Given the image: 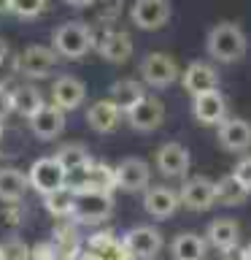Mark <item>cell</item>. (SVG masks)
Returning <instances> with one entry per match:
<instances>
[{
	"label": "cell",
	"mask_w": 251,
	"mask_h": 260,
	"mask_svg": "<svg viewBox=\"0 0 251 260\" xmlns=\"http://www.w3.org/2000/svg\"><path fill=\"white\" fill-rule=\"evenodd\" d=\"M89 257L95 260H133L127 255L124 244L113 239L111 233H97L89 239Z\"/></svg>",
	"instance_id": "cell-25"
},
{
	"label": "cell",
	"mask_w": 251,
	"mask_h": 260,
	"mask_svg": "<svg viewBox=\"0 0 251 260\" xmlns=\"http://www.w3.org/2000/svg\"><path fill=\"white\" fill-rule=\"evenodd\" d=\"M170 255H173V260H205L208 241L200 233L184 231L170 241Z\"/></svg>",
	"instance_id": "cell-23"
},
{
	"label": "cell",
	"mask_w": 251,
	"mask_h": 260,
	"mask_svg": "<svg viewBox=\"0 0 251 260\" xmlns=\"http://www.w3.org/2000/svg\"><path fill=\"white\" fill-rule=\"evenodd\" d=\"M57 60H60V54H57L54 49L35 44V46H27L19 57H16V68H19V73H24L27 79H46L54 73Z\"/></svg>",
	"instance_id": "cell-7"
},
{
	"label": "cell",
	"mask_w": 251,
	"mask_h": 260,
	"mask_svg": "<svg viewBox=\"0 0 251 260\" xmlns=\"http://www.w3.org/2000/svg\"><path fill=\"white\" fill-rule=\"evenodd\" d=\"M232 174L238 176L240 182H243V184H246L248 190H251V154H246V157H243V160L238 162V166H235Z\"/></svg>",
	"instance_id": "cell-34"
},
{
	"label": "cell",
	"mask_w": 251,
	"mask_h": 260,
	"mask_svg": "<svg viewBox=\"0 0 251 260\" xmlns=\"http://www.w3.org/2000/svg\"><path fill=\"white\" fill-rule=\"evenodd\" d=\"M181 203L192 211H205L216 203V182L208 176H194V179H186L181 184Z\"/></svg>",
	"instance_id": "cell-8"
},
{
	"label": "cell",
	"mask_w": 251,
	"mask_h": 260,
	"mask_svg": "<svg viewBox=\"0 0 251 260\" xmlns=\"http://www.w3.org/2000/svg\"><path fill=\"white\" fill-rule=\"evenodd\" d=\"M121 244H124L127 255L133 260H154V257H159L162 247H165L162 233L154 225H135V228H130V231L124 233V239H121Z\"/></svg>",
	"instance_id": "cell-3"
},
{
	"label": "cell",
	"mask_w": 251,
	"mask_h": 260,
	"mask_svg": "<svg viewBox=\"0 0 251 260\" xmlns=\"http://www.w3.org/2000/svg\"><path fill=\"white\" fill-rule=\"evenodd\" d=\"M127 122L133 130L151 133V130H157L162 122H165V106H162V101H157V98L146 95L133 111H127Z\"/></svg>",
	"instance_id": "cell-15"
},
{
	"label": "cell",
	"mask_w": 251,
	"mask_h": 260,
	"mask_svg": "<svg viewBox=\"0 0 251 260\" xmlns=\"http://www.w3.org/2000/svg\"><path fill=\"white\" fill-rule=\"evenodd\" d=\"M84 98H87V87H84V81H81V79H76V76L54 79V84H52V103L60 106L62 111L78 109V106L84 103Z\"/></svg>",
	"instance_id": "cell-19"
},
{
	"label": "cell",
	"mask_w": 251,
	"mask_h": 260,
	"mask_svg": "<svg viewBox=\"0 0 251 260\" xmlns=\"http://www.w3.org/2000/svg\"><path fill=\"white\" fill-rule=\"evenodd\" d=\"M57 160H60V166L70 174H78V171H84L89 162H92V157H89V152L84 149V144H65L60 146V152L54 154Z\"/></svg>",
	"instance_id": "cell-29"
},
{
	"label": "cell",
	"mask_w": 251,
	"mask_h": 260,
	"mask_svg": "<svg viewBox=\"0 0 251 260\" xmlns=\"http://www.w3.org/2000/svg\"><path fill=\"white\" fill-rule=\"evenodd\" d=\"M30 127L40 141H52L65 130V111L54 103H46L35 117L30 119Z\"/></svg>",
	"instance_id": "cell-21"
},
{
	"label": "cell",
	"mask_w": 251,
	"mask_h": 260,
	"mask_svg": "<svg viewBox=\"0 0 251 260\" xmlns=\"http://www.w3.org/2000/svg\"><path fill=\"white\" fill-rule=\"evenodd\" d=\"M11 3H14V0H0V14H8V11H11Z\"/></svg>",
	"instance_id": "cell-40"
},
{
	"label": "cell",
	"mask_w": 251,
	"mask_h": 260,
	"mask_svg": "<svg viewBox=\"0 0 251 260\" xmlns=\"http://www.w3.org/2000/svg\"><path fill=\"white\" fill-rule=\"evenodd\" d=\"M11 111H14V89L0 87V119L8 117Z\"/></svg>",
	"instance_id": "cell-35"
},
{
	"label": "cell",
	"mask_w": 251,
	"mask_h": 260,
	"mask_svg": "<svg viewBox=\"0 0 251 260\" xmlns=\"http://www.w3.org/2000/svg\"><path fill=\"white\" fill-rule=\"evenodd\" d=\"M32 249L16 236H8L6 241H0V260H30Z\"/></svg>",
	"instance_id": "cell-31"
},
{
	"label": "cell",
	"mask_w": 251,
	"mask_h": 260,
	"mask_svg": "<svg viewBox=\"0 0 251 260\" xmlns=\"http://www.w3.org/2000/svg\"><path fill=\"white\" fill-rule=\"evenodd\" d=\"M0 136H3V119H0Z\"/></svg>",
	"instance_id": "cell-42"
},
{
	"label": "cell",
	"mask_w": 251,
	"mask_h": 260,
	"mask_svg": "<svg viewBox=\"0 0 251 260\" xmlns=\"http://www.w3.org/2000/svg\"><path fill=\"white\" fill-rule=\"evenodd\" d=\"M119 119H121V111L111 98L95 101L87 111V122H89V127H92L95 133H111V130H116Z\"/></svg>",
	"instance_id": "cell-22"
},
{
	"label": "cell",
	"mask_w": 251,
	"mask_h": 260,
	"mask_svg": "<svg viewBox=\"0 0 251 260\" xmlns=\"http://www.w3.org/2000/svg\"><path fill=\"white\" fill-rule=\"evenodd\" d=\"M8 60V41L0 36V62H6Z\"/></svg>",
	"instance_id": "cell-38"
},
{
	"label": "cell",
	"mask_w": 251,
	"mask_h": 260,
	"mask_svg": "<svg viewBox=\"0 0 251 260\" xmlns=\"http://www.w3.org/2000/svg\"><path fill=\"white\" fill-rule=\"evenodd\" d=\"M205 241L219 252H232L240 244V225L232 217H216L214 222L205 228Z\"/></svg>",
	"instance_id": "cell-17"
},
{
	"label": "cell",
	"mask_w": 251,
	"mask_h": 260,
	"mask_svg": "<svg viewBox=\"0 0 251 260\" xmlns=\"http://www.w3.org/2000/svg\"><path fill=\"white\" fill-rule=\"evenodd\" d=\"M81 179L76 184H68L70 190H97V192H111L116 187V168H111L108 162H89L84 171H78ZM73 176V174H70Z\"/></svg>",
	"instance_id": "cell-14"
},
{
	"label": "cell",
	"mask_w": 251,
	"mask_h": 260,
	"mask_svg": "<svg viewBox=\"0 0 251 260\" xmlns=\"http://www.w3.org/2000/svg\"><path fill=\"white\" fill-rule=\"evenodd\" d=\"M181 84L192 98H197V95L214 92L219 87V73H216L214 65H208V62H189L186 71L181 73Z\"/></svg>",
	"instance_id": "cell-16"
},
{
	"label": "cell",
	"mask_w": 251,
	"mask_h": 260,
	"mask_svg": "<svg viewBox=\"0 0 251 260\" xmlns=\"http://www.w3.org/2000/svg\"><path fill=\"white\" fill-rule=\"evenodd\" d=\"M30 179L16 168H0V201L16 203L27 190Z\"/></svg>",
	"instance_id": "cell-28"
},
{
	"label": "cell",
	"mask_w": 251,
	"mask_h": 260,
	"mask_svg": "<svg viewBox=\"0 0 251 260\" xmlns=\"http://www.w3.org/2000/svg\"><path fill=\"white\" fill-rule=\"evenodd\" d=\"M135 27L141 30H159L170 19V0H135L130 8Z\"/></svg>",
	"instance_id": "cell-11"
},
{
	"label": "cell",
	"mask_w": 251,
	"mask_h": 260,
	"mask_svg": "<svg viewBox=\"0 0 251 260\" xmlns=\"http://www.w3.org/2000/svg\"><path fill=\"white\" fill-rule=\"evenodd\" d=\"M224 260H235V257H224Z\"/></svg>",
	"instance_id": "cell-43"
},
{
	"label": "cell",
	"mask_w": 251,
	"mask_h": 260,
	"mask_svg": "<svg viewBox=\"0 0 251 260\" xmlns=\"http://www.w3.org/2000/svg\"><path fill=\"white\" fill-rule=\"evenodd\" d=\"M178 203H181V195L173 187H165V184H154L143 192V209L154 219H170L176 214Z\"/></svg>",
	"instance_id": "cell-13"
},
{
	"label": "cell",
	"mask_w": 251,
	"mask_h": 260,
	"mask_svg": "<svg viewBox=\"0 0 251 260\" xmlns=\"http://www.w3.org/2000/svg\"><path fill=\"white\" fill-rule=\"evenodd\" d=\"M44 8H46V0H14L11 3V11L16 16H22V19H32V16H38Z\"/></svg>",
	"instance_id": "cell-33"
},
{
	"label": "cell",
	"mask_w": 251,
	"mask_h": 260,
	"mask_svg": "<svg viewBox=\"0 0 251 260\" xmlns=\"http://www.w3.org/2000/svg\"><path fill=\"white\" fill-rule=\"evenodd\" d=\"M92 46H95V32L84 22H65L52 36V49L65 60H78Z\"/></svg>",
	"instance_id": "cell-2"
},
{
	"label": "cell",
	"mask_w": 251,
	"mask_h": 260,
	"mask_svg": "<svg viewBox=\"0 0 251 260\" xmlns=\"http://www.w3.org/2000/svg\"><path fill=\"white\" fill-rule=\"evenodd\" d=\"M108 98L119 106V111L127 114V111H133L146 95H143L141 81H135V79H119V81H113V84H111Z\"/></svg>",
	"instance_id": "cell-24"
},
{
	"label": "cell",
	"mask_w": 251,
	"mask_h": 260,
	"mask_svg": "<svg viewBox=\"0 0 251 260\" xmlns=\"http://www.w3.org/2000/svg\"><path fill=\"white\" fill-rule=\"evenodd\" d=\"M208 54L219 62H238L246 54V36L235 22H219L205 38Z\"/></svg>",
	"instance_id": "cell-1"
},
{
	"label": "cell",
	"mask_w": 251,
	"mask_h": 260,
	"mask_svg": "<svg viewBox=\"0 0 251 260\" xmlns=\"http://www.w3.org/2000/svg\"><path fill=\"white\" fill-rule=\"evenodd\" d=\"M219 144L227 152L246 154L251 149V122L246 119H224L219 125Z\"/></svg>",
	"instance_id": "cell-20"
},
{
	"label": "cell",
	"mask_w": 251,
	"mask_h": 260,
	"mask_svg": "<svg viewBox=\"0 0 251 260\" xmlns=\"http://www.w3.org/2000/svg\"><path fill=\"white\" fill-rule=\"evenodd\" d=\"M68 6H73V8H87V6H92L95 0H65Z\"/></svg>",
	"instance_id": "cell-39"
},
{
	"label": "cell",
	"mask_w": 251,
	"mask_h": 260,
	"mask_svg": "<svg viewBox=\"0 0 251 260\" xmlns=\"http://www.w3.org/2000/svg\"><path fill=\"white\" fill-rule=\"evenodd\" d=\"M44 106H46L44 95H40V89L35 84H22L14 89V111L22 114L24 119H32Z\"/></svg>",
	"instance_id": "cell-26"
},
{
	"label": "cell",
	"mask_w": 251,
	"mask_h": 260,
	"mask_svg": "<svg viewBox=\"0 0 251 260\" xmlns=\"http://www.w3.org/2000/svg\"><path fill=\"white\" fill-rule=\"evenodd\" d=\"M189 162H192L189 149L178 141H168L157 149V171L162 176H170V179L184 176L189 171Z\"/></svg>",
	"instance_id": "cell-12"
},
{
	"label": "cell",
	"mask_w": 251,
	"mask_h": 260,
	"mask_svg": "<svg viewBox=\"0 0 251 260\" xmlns=\"http://www.w3.org/2000/svg\"><path fill=\"white\" fill-rule=\"evenodd\" d=\"M192 114L200 125H222L227 119V101L224 95L214 89V92H205V95H197L192 101Z\"/></svg>",
	"instance_id": "cell-18"
},
{
	"label": "cell",
	"mask_w": 251,
	"mask_h": 260,
	"mask_svg": "<svg viewBox=\"0 0 251 260\" xmlns=\"http://www.w3.org/2000/svg\"><path fill=\"white\" fill-rule=\"evenodd\" d=\"M240 260H251V244H248L246 249H243V255H240Z\"/></svg>",
	"instance_id": "cell-41"
},
{
	"label": "cell",
	"mask_w": 251,
	"mask_h": 260,
	"mask_svg": "<svg viewBox=\"0 0 251 260\" xmlns=\"http://www.w3.org/2000/svg\"><path fill=\"white\" fill-rule=\"evenodd\" d=\"M92 8H95L97 22L108 24V22H116V19H119V14H121V0H95Z\"/></svg>",
	"instance_id": "cell-32"
},
{
	"label": "cell",
	"mask_w": 251,
	"mask_h": 260,
	"mask_svg": "<svg viewBox=\"0 0 251 260\" xmlns=\"http://www.w3.org/2000/svg\"><path fill=\"white\" fill-rule=\"evenodd\" d=\"M16 71H19V68H16V60H14L11 65H8V62H0V87H6Z\"/></svg>",
	"instance_id": "cell-36"
},
{
	"label": "cell",
	"mask_w": 251,
	"mask_h": 260,
	"mask_svg": "<svg viewBox=\"0 0 251 260\" xmlns=\"http://www.w3.org/2000/svg\"><path fill=\"white\" fill-rule=\"evenodd\" d=\"M151 182V168L141 157H124L116 166V187L124 192H141L149 190Z\"/></svg>",
	"instance_id": "cell-10"
},
{
	"label": "cell",
	"mask_w": 251,
	"mask_h": 260,
	"mask_svg": "<svg viewBox=\"0 0 251 260\" xmlns=\"http://www.w3.org/2000/svg\"><path fill=\"white\" fill-rule=\"evenodd\" d=\"M113 211V195L111 192H97V190H76V209L73 217L84 225H97L108 219Z\"/></svg>",
	"instance_id": "cell-4"
},
{
	"label": "cell",
	"mask_w": 251,
	"mask_h": 260,
	"mask_svg": "<svg viewBox=\"0 0 251 260\" xmlns=\"http://www.w3.org/2000/svg\"><path fill=\"white\" fill-rule=\"evenodd\" d=\"M95 49L100 52L103 60L108 62H127L133 57V38L124 30H103L100 36H95Z\"/></svg>",
	"instance_id": "cell-9"
},
{
	"label": "cell",
	"mask_w": 251,
	"mask_h": 260,
	"mask_svg": "<svg viewBox=\"0 0 251 260\" xmlns=\"http://www.w3.org/2000/svg\"><path fill=\"white\" fill-rule=\"evenodd\" d=\"M141 79L149 87L165 89L178 79V65H176L173 57L165 54V52H151L141 60Z\"/></svg>",
	"instance_id": "cell-6"
},
{
	"label": "cell",
	"mask_w": 251,
	"mask_h": 260,
	"mask_svg": "<svg viewBox=\"0 0 251 260\" xmlns=\"http://www.w3.org/2000/svg\"><path fill=\"white\" fill-rule=\"evenodd\" d=\"M44 206L52 217H73V209H76V190L70 187H62L52 195H44Z\"/></svg>",
	"instance_id": "cell-30"
},
{
	"label": "cell",
	"mask_w": 251,
	"mask_h": 260,
	"mask_svg": "<svg viewBox=\"0 0 251 260\" xmlns=\"http://www.w3.org/2000/svg\"><path fill=\"white\" fill-rule=\"evenodd\" d=\"M246 198H248V187L235 174H227L216 182V203H222V206H240Z\"/></svg>",
	"instance_id": "cell-27"
},
{
	"label": "cell",
	"mask_w": 251,
	"mask_h": 260,
	"mask_svg": "<svg viewBox=\"0 0 251 260\" xmlns=\"http://www.w3.org/2000/svg\"><path fill=\"white\" fill-rule=\"evenodd\" d=\"M30 187L38 190L40 195H52L62 187H68V171L60 166L57 157H40L30 166Z\"/></svg>",
	"instance_id": "cell-5"
},
{
	"label": "cell",
	"mask_w": 251,
	"mask_h": 260,
	"mask_svg": "<svg viewBox=\"0 0 251 260\" xmlns=\"http://www.w3.org/2000/svg\"><path fill=\"white\" fill-rule=\"evenodd\" d=\"M30 260H57V257H54V249L44 244V247H35V249H32V257H30Z\"/></svg>",
	"instance_id": "cell-37"
}]
</instances>
